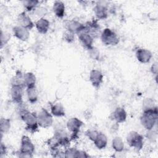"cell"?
<instances>
[{
	"label": "cell",
	"instance_id": "f546056e",
	"mask_svg": "<svg viewBox=\"0 0 158 158\" xmlns=\"http://www.w3.org/2000/svg\"><path fill=\"white\" fill-rule=\"evenodd\" d=\"M156 106L154 101L151 98H145L143 101V111L152 109Z\"/></svg>",
	"mask_w": 158,
	"mask_h": 158
},
{
	"label": "cell",
	"instance_id": "ffe728a7",
	"mask_svg": "<svg viewBox=\"0 0 158 158\" xmlns=\"http://www.w3.org/2000/svg\"><path fill=\"white\" fill-rule=\"evenodd\" d=\"M49 20L44 17L40 18L35 23V27L38 31L41 34H46L49 28Z\"/></svg>",
	"mask_w": 158,
	"mask_h": 158
},
{
	"label": "cell",
	"instance_id": "4dcf8cb0",
	"mask_svg": "<svg viewBox=\"0 0 158 158\" xmlns=\"http://www.w3.org/2000/svg\"><path fill=\"white\" fill-rule=\"evenodd\" d=\"M88 51L89 52V56L91 59H93V60H99V56H100V53H99V50L97 48L93 46L92 48L89 49Z\"/></svg>",
	"mask_w": 158,
	"mask_h": 158
},
{
	"label": "cell",
	"instance_id": "603a6c76",
	"mask_svg": "<svg viewBox=\"0 0 158 158\" xmlns=\"http://www.w3.org/2000/svg\"><path fill=\"white\" fill-rule=\"evenodd\" d=\"M23 81L25 88L36 86V78L35 75L32 72H26L23 74Z\"/></svg>",
	"mask_w": 158,
	"mask_h": 158
},
{
	"label": "cell",
	"instance_id": "277c9868",
	"mask_svg": "<svg viewBox=\"0 0 158 158\" xmlns=\"http://www.w3.org/2000/svg\"><path fill=\"white\" fill-rule=\"evenodd\" d=\"M127 144L131 148L139 151L143 148L144 138L143 136L135 131H130L126 137Z\"/></svg>",
	"mask_w": 158,
	"mask_h": 158
},
{
	"label": "cell",
	"instance_id": "cb8c5ba5",
	"mask_svg": "<svg viewBox=\"0 0 158 158\" xmlns=\"http://www.w3.org/2000/svg\"><path fill=\"white\" fill-rule=\"evenodd\" d=\"M51 113L56 117H63L65 115L64 107L60 103L53 104L51 106Z\"/></svg>",
	"mask_w": 158,
	"mask_h": 158
},
{
	"label": "cell",
	"instance_id": "1f68e13d",
	"mask_svg": "<svg viewBox=\"0 0 158 158\" xmlns=\"http://www.w3.org/2000/svg\"><path fill=\"white\" fill-rule=\"evenodd\" d=\"M99 132V131H98L96 130L90 129V130H88L86 131L85 134H86V136L88 138V139L93 142L95 140V139L96 138V137L98 136Z\"/></svg>",
	"mask_w": 158,
	"mask_h": 158
},
{
	"label": "cell",
	"instance_id": "d4e9b609",
	"mask_svg": "<svg viewBox=\"0 0 158 158\" xmlns=\"http://www.w3.org/2000/svg\"><path fill=\"white\" fill-rule=\"evenodd\" d=\"M26 92L28 101L31 104L35 103L37 101L38 97L36 86L26 88Z\"/></svg>",
	"mask_w": 158,
	"mask_h": 158
},
{
	"label": "cell",
	"instance_id": "4fadbf2b",
	"mask_svg": "<svg viewBox=\"0 0 158 158\" xmlns=\"http://www.w3.org/2000/svg\"><path fill=\"white\" fill-rule=\"evenodd\" d=\"M17 23L18 25L25 28L28 30H31L34 27L33 22L25 12H22L18 15Z\"/></svg>",
	"mask_w": 158,
	"mask_h": 158
},
{
	"label": "cell",
	"instance_id": "9c48e42d",
	"mask_svg": "<svg viewBox=\"0 0 158 158\" xmlns=\"http://www.w3.org/2000/svg\"><path fill=\"white\" fill-rule=\"evenodd\" d=\"M94 14L98 19L104 20L108 16V7L107 2L98 1L96 2L94 8Z\"/></svg>",
	"mask_w": 158,
	"mask_h": 158
},
{
	"label": "cell",
	"instance_id": "6da1fadb",
	"mask_svg": "<svg viewBox=\"0 0 158 158\" xmlns=\"http://www.w3.org/2000/svg\"><path fill=\"white\" fill-rule=\"evenodd\" d=\"M18 105V113L20 118L26 125V130L31 133L37 131L39 126L37 120V114L29 111L23 103Z\"/></svg>",
	"mask_w": 158,
	"mask_h": 158
},
{
	"label": "cell",
	"instance_id": "484cf974",
	"mask_svg": "<svg viewBox=\"0 0 158 158\" xmlns=\"http://www.w3.org/2000/svg\"><path fill=\"white\" fill-rule=\"evenodd\" d=\"M112 146L115 152H122L124 149V143L122 138L120 136L115 137L112 141Z\"/></svg>",
	"mask_w": 158,
	"mask_h": 158
},
{
	"label": "cell",
	"instance_id": "5bb4252c",
	"mask_svg": "<svg viewBox=\"0 0 158 158\" xmlns=\"http://www.w3.org/2000/svg\"><path fill=\"white\" fill-rule=\"evenodd\" d=\"M85 30L93 37V39L97 38L100 33V27L97 20H93L88 22L85 25Z\"/></svg>",
	"mask_w": 158,
	"mask_h": 158
},
{
	"label": "cell",
	"instance_id": "836d02e7",
	"mask_svg": "<svg viewBox=\"0 0 158 158\" xmlns=\"http://www.w3.org/2000/svg\"><path fill=\"white\" fill-rule=\"evenodd\" d=\"M63 37H64V40L69 43L73 42L74 40V38H75L74 34L67 31V30L65 32H64V33L63 35Z\"/></svg>",
	"mask_w": 158,
	"mask_h": 158
},
{
	"label": "cell",
	"instance_id": "8d00e7d4",
	"mask_svg": "<svg viewBox=\"0 0 158 158\" xmlns=\"http://www.w3.org/2000/svg\"><path fill=\"white\" fill-rule=\"evenodd\" d=\"M0 152H1V157H2L3 155H5L7 152V149L6 146L3 144L2 142L1 143V147H0Z\"/></svg>",
	"mask_w": 158,
	"mask_h": 158
},
{
	"label": "cell",
	"instance_id": "e0dca14e",
	"mask_svg": "<svg viewBox=\"0 0 158 158\" xmlns=\"http://www.w3.org/2000/svg\"><path fill=\"white\" fill-rule=\"evenodd\" d=\"M111 117L117 123H121L126 121L127 114L123 107H118L114 110Z\"/></svg>",
	"mask_w": 158,
	"mask_h": 158
},
{
	"label": "cell",
	"instance_id": "5b68a950",
	"mask_svg": "<svg viewBox=\"0 0 158 158\" xmlns=\"http://www.w3.org/2000/svg\"><path fill=\"white\" fill-rule=\"evenodd\" d=\"M102 43L106 46H115L119 43V37L110 28H104L101 33Z\"/></svg>",
	"mask_w": 158,
	"mask_h": 158
},
{
	"label": "cell",
	"instance_id": "ac0fdd59",
	"mask_svg": "<svg viewBox=\"0 0 158 158\" xmlns=\"http://www.w3.org/2000/svg\"><path fill=\"white\" fill-rule=\"evenodd\" d=\"M64 157L67 158H78V157H84L86 158L89 157L88 154L85 151L78 150L75 148H69L65 149L64 152Z\"/></svg>",
	"mask_w": 158,
	"mask_h": 158
},
{
	"label": "cell",
	"instance_id": "8992f818",
	"mask_svg": "<svg viewBox=\"0 0 158 158\" xmlns=\"http://www.w3.org/2000/svg\"><path fill=\"white\" fill-rule=\"evenodd\" d=\"M83 125V122L77 117H72L69 119L66 123L67 128L71 132L70 136V141L78 138V135L81 127Z\"/></svg>",
	"mask_w": 158,
	"mask_h": 158
},
{
	"label": "cell",
	"instance_id": "ba28073f",
	"mask_svg": "<svg viewBox=\"0 0 158 158\" xmlns=\"http://www.w3.org/2000/svg\"><path fill=\"white\" fill-rule=\"evenodd\" d=\"M53 137L56 139L59 146L67 147L70 144V137L68 136L66 131L63 128H56L54 131Z\"/></svg>",
	"mask_w": 158,
	"mask_h": 158
},
{
	"label": "cell",
	"instance_id": "7c38bea8",
	"mask_svg": "<svg viewBox=\"0 0 158 158\" xmlns=\"http://www.w3.org/2000/svg\"><path fill=\"white\" fill-rule=\"evenodd\" d=\"M89 79L94 88H99L103 81V74L98 69H93L89 72Z\"/></svg>",
	"mask_w": 158,
	"mask_h": 158
},
{
	"label": "cell",
	"instance_id": "52a82bcc",
	"mask_svg": "<svg viewBox=\"0 0 158 158\" xmlns=\"http://www.w3.org/2000/svg\"><path fill=\"white\" fill-rule=\"evenodd\" d=\"M37 120L38 125L44 128L50 127L53 123L52 114L44 108H42L38 113Z\"/></svg>",
	"mask_w": 158,
	"mask_h": 158
},
{
	"label": "cell",
	"instance_id": "d6a6232c",
	"mask_svg": "<svg viewBox=\"0 0 158 158\" xmlns=\"http://www.w3.org/2000/svg\"><path fill=\"white\" fill-rule=\"evenodd\" d=\"M146 137L148 139H149L150 141L151 142H154L156 141L157 138V133L156 131L153 130V129L152 130H148L146 135Z\"/></svg>",
	"mask_w": 158,
	"mask_h": 158
},
{
	"label": "cell",
	"instance_id": "4316f807",
	"mask_svg": "<svg viewBox=\"0 0 158 158\" xmlns=\"http://www.w3.org/2000/svg\"><path fill=\"white\" fill-rule=\"evenodd\" d=\"M10 84L11 85H19L25 88L23 81V74L22 73L21 71H16L15 75L11 79Z\"/></svg>",
	"mask_w": 158,
	"mask_h": 158
},
{
	"label": "cell",
	"instance_id": "7402d4cb",
	"mask_svg": "<svg viewBox=\"0 0 158 158\" xmlns=\"http://www.w3.org/2000/svg\"><path fill=\"white\" fill-rule=\"evenodd\" d=\"M93 143L98 149H104L107 144V138L105 134L99 131L98 136Z\"/></svg>",
	"mask_w": 158,
	"mask_h": 158
},
{
	"label": "cell",
	"instance_id": "d590c367",
	"mask_svg": "<svg viewBox=\"0 0 158 158\" xmlns=\"http://www.w3.org/2000/svg\"><path fill=\"white\" fill-rule=\"evenodd\" d=\"M151 73L156 76V78H157V72H158V66H157V62H154L152 64L151 67Z\"/></svg>",
	"mask_w": 158,
	"mask_h": 158
},
{
	"label": "cell",
	"instance_id": "8fae6325",
	"mask_svg": "<svg viewBox=\"0 0 158 158\" xmlns=\"http://www.w3.org/2000/svg\"><path fill=\"white\" fill-rule=\"evenodd\" d=\"M24 88L19 85H11L10 96L12 101L17 104L23 103V89Z\"/></svg>",
	"mask_w": 158,
	"mask_h": 158
},
{
	"label": "cell",
	"instance_id": "d6986e66",
	"mask_svg": "<svg viewBox=\"0 0 158 158\" xmlns=\"http://www.w3.org/2000/svg\"><path fill=\"white\" fill-rule=\"evenodd\" d=\"M85 28V25L75 20H71L66 23L67 30L75 34H78Z\"/></svg>",
	"mask_w": 158,
	"mask_h": 158
},
{
	"label": "cell",
	"instance_id": "30bf717a",
	"mask_svg": "<svg viewBox=\"0 0 158 158\" xmlns=\"http://www.w3.org/2000/svg\"><path fill=\"white\" fill-rule=\"evenodd\" d=\"M78 39L83 45V46L86 48L87 50L92 48L93 46V40L94 39L93 37L85 30V28L83 30H82L80 32H79L78 34Z\"/></svg>",
	"mask_w": 158,
	"mask_h": 158
},
{
	"label": "cell",
	"instance_id": "9a60e30c",
	"mask_svg": "<svg viewBox=\"0 0 158 158\" xmlns=\"http://www.w3.org/2000/svg\"><path fill=\"white\" fill-rule=\"evenodd\" d=\"M137 60L142 64H147L151 60L152 54L151 52L144 48H138L136 51Z\"/></svg>",
	"mask_w": 158,
	"mask_h": 158
},
{
	"label": "cell",
	"instance_id": "74e56055",
	"mask_svg": "<svg viewBox=\"0 0 158 158\" xmlns=\"http://www.w3.org/2000/svg\"><path fill=\"white\" fill-rule=\"evenodd\" d=\"M35 10H36V14L38 15H45L46 13V9L43 7H40L39 9H36Z\"/></svg>",
	"mask_w": 158,
	"mask_h": 158
},
{
	"label": "cell",
	"instance_id": "44dd1931",
	"mask_svg": "<svg viewBox=\"0 0 158 158\" xmlns=\"http://www.w3.org/2000/svg\"><path fill=\"white\" fill-rule=\"evenodd\" d=\"M52 10L56 17L62 18L65 15V7L64 3L60 1H56L53 4Z\"/></svg>",
	"mask_w": 158,
	"mask_h": 158
},
{
	"label": "cell",
	"instance_id": "7a4b0ae2",
	"mask_svg": "<svg viewBox=\"0 0 158 158\" xmlns=\"http://www.w3.org/2000/svg\"><path fill=\"white\" fill-rule=\"evenodd\" d=\"M157 106L152 109L143 111L140 117V122L143 127L147 130L153 129L157 122Z\"/></svg>",
	"mask_w": 158,
	"mask_h": 158
},
{
	"label": "cell",
	"instance_id": "2e32d148",
	"mask_svg": "<svg viewBox=\"0 0 158 158\" xmlns=\"http://www.w3.org/2000/svg\"><path fill=\"white\" fill-rule=\"evenodd\" d=\"M12 31L14 35L20 41H26L28 40L30 37L29 30L21 26L16 25L14 27Z\"/></svg>",
	"mask_w": 158,
	"mask_h": 158
},
{
	"label": "cell",
	"instance_id": "3957f363",
	"mask_svg": "<svg viewBox=\"0 0 158 158\" xmlns=\"http://www.w3.org/2000/svg\"><path fill=\"white\" fill-rule=\"evenodd\" d=\"M35 151V146L28 136L23 135L20 141V150L16 152L19 157H32Z\"/></svg>",
	"mask_w": 158,
	"mask_h": 158
},
{
	"label": "cell",
	"instance_id": "e575fe53",
	"mask_svg": "<svg viewBox=\"0 0 158 158\" xmlns=\"http://www.w3.org/2000/svg\"><path fill=\"white\" fill-rule=\"evenodd\" d=\"M10 36L9 35V33H4L2 31H1V48L7 44V43L10 40Z\"/></svg>",
	"mask_w": 158,
	"mask_h": 158
},
{
	"label": "cell",
	"instance_id": "83f0119b",
	"mask_svg": "<svg viewBox=\"0 0 158 158\" xmlns=\"http://www.w3.org/2000/svg\"><path fill=\"white\" fill-rule=\"evenodd\" d=\"M0 128L1 135L7 133L10 128V120L9 118H1L0 121Z\"/></svg>",
	"mask_w": 158,
	"mask_h": 158
},
{
	"label": "cell",
	"instance_id": "f1b7e54d",
	"mask_svg": "<svg viewBox=\"0 0 158 158\" xmlns=\"http://www.w3.org/2000/svg\"><path fill=\"white\" fill-rule=\"evenodd\" d=\"M22 2L25 9L27 11L30 12L32 10H35L36 9L40 2L36 0H27L23 1Z\"/></svg>",
	"mask_w": 158,
	"mask_h": 158
}]
</instances>
